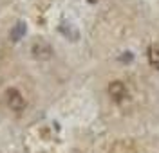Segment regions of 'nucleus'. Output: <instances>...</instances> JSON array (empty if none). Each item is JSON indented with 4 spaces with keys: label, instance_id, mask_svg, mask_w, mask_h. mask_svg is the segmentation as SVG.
<instances>
[{
    "label": "nucleus",
    "instance_id": "obj_7",
    "mask_svg": "<svg viewBox=\"0 0 159 153\" xmlns=\"http://www.w3.org/2000/svg\"><path fill=\"white\" fill-rule=\"evenodd\" d=\"M87 2H90V4H94V2H98V0H87Z\"/></svg>",
    "mask_w": 159,
    "mask_h": 153
},
{
    "label": "nucleus",
    "instance_id": "obj_6",
    "mask_svg": "<svg viewBox=\"0 0 159 153\" xmlns=\"http://www.w3.org/2000/svg\"><path fill=\"white\" fill-rule=\"evenodd\" d=\"M119 60H121V61H125V63H127V61H132V60H134V54L127 51V52H123V56H121Z\"/></svg>",
    "mask_w": 159,
    "mask_h": 153
},
{
    "label": "nucleus",
    "instance_id": "obj_4",
    "mask_svg": "<svg viewBox=\"0 0 159 153\" xmlns=\"http://www.w3.org/2000/svg\"><path fill=\"white\" fill-rule=\"evenodd\" d=\"M25 31H27L25 22H18V23H16V25L11 29V34H9L11 41H20L24 36H25Z\"/></svg>",
    "mask_w": 159,
    "mask_h": 153
},
{
    "label": "nucleus",
    "instance_id": "obj_1",
    "mask_svg": "<svg viewBox=\"0 0 159 153\" xmlns=\"http://www.w3.org/2000/svg\"><path fill=\"white\" fill-rule=\"evenodd\" d=\"M31 52H33V56H34L36 60H49L51 56H52L51 45L47 43V41H43V40L34 41L33 47H31Z\"/></svg>",
    "mask_w": 159,
    "mask_h": 153
},
{
    "label": "nucleus",
    "instance_id": "obj_2",
    "mask_svg": "<svg viewBox=\"0 0 159 153\" xmlns=\"http://www.w3.org/2000/svg\"><path fill=\"white\" fill-rule=\"evenodd\" d=\"M7 104H9L11 110L22 112V110L25 108V99H24V96H22L16 88H9V90H7Z\"/></svg>",
    "mask_w": 159,
    "mask_h": 153
},
{
    "label": "nucleus",
    "instance_id": "obj_5",
    "mask_svg": "<svg viewBox=\"0 0 159 153\" xmlns=\"http://www.w3.org/2000/svg\"><path fill=\"white\" fill-rule=\"evenodd\" d=\"M147 54H148V63L156 70H159V43H152Z\"/></svg>",
    "mask_w": 159,
    "mask_h": 153
},
{
    "label": "nucleus",
    "instance_id": "obj_3",
    "mask_svg": "<svg viewBox=\"0 0 159 153\" xmlns=\"http://www.w3.org/2000/svg\"><path fill=\"white\" fill-rule=\"evenodd\" d=\"M109 96L114 99V101H123L125 99V96H127V88H125V85L121 81H112L109 85Z\"/></svg>",
    "mask_w": 159,
    "mask_h": 153
}]
</instances>
